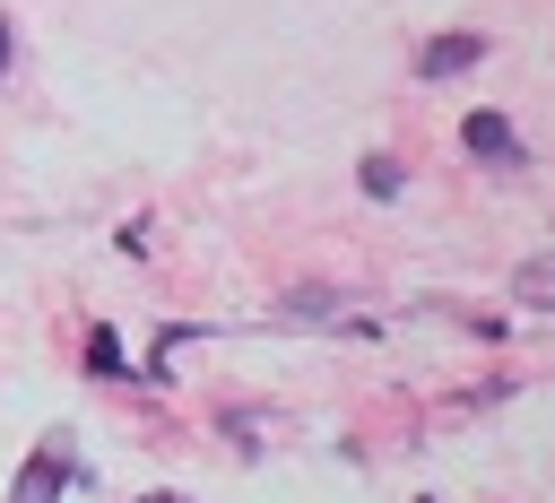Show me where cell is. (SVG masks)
I'll use <instances>...</instances> for the list:
<instances>
[{"instance_id": "cell-4", "label": "cell", "mask_w": 555, "mask_h": 503, "mask_svg": "<svg viewBox=\"0 0 555 503\" xmlns=\"http://www.w3.org/2000/svg\"><path fill=\"white\" fill-rule=\"evenodd\" d=\"M520 295H529V304H546V295H555V260H546V252L520 269Z\"/></svg>"}, {"instance_id": "cell-5", "label": "cell", "mask_w": 555, "mask_h": 503, "mask_svg": "<svg viewBox=\"0 0 555 503\" xmlns=\"http://www.w3.org/2000/svg\"><path fill=\"white\" fill-rule=\"evenodd\" d=\"M364 191L390 199V191H399V165H390V156H364Z\"/></svg>"}, {"instance_id": "cell-6", "label": "cell", "mask_w": 555, "mask_h": 503, "mask_svg": "<svg viewBox=\"0 0 555 503\" xmlns=\"http://www.w3.org/2000/svg\"><path fill=\"white\" fill-rule=\"evenodd\" d=\"M87 364H95V373H113V364H121V347H113V330H95V338H87Z\"/></svg>"}, {"instance_id": "cell-7", "label": "cell", "mask_w": 555, "mask_h": 503, "mask_svg": "<svg viewBox=\"0 0 555 503\" xmlns=\"http://www.w3.org/2000/svg\"><path fill=\"white\" fill-rule=\"evenodd\" d=\"M0 69H9V26H0Z\"/></svg>"}, {"instance_id": "cell-8", "label": "cell", "mask_w": 555, "mask_h": 503, "mask_svg": "<svg viewBox=\"0 0 555 503\" xmlns=\"http://www.w3.org/2000/svg\"><path fill=\"white\" fill-rule=\"evenodd\" d=\"M147 503H182V494H147Z\"/></svg>"}, {"instance_id": "cell-1", "label": "cell", "mask_w": 555, "mask_h": 503, "mask_svg": "<svg viewBox=\"0 0 555 503\" xmlns=\"http://www.w3.org/2000/svg\"><path fill=\"white\" fill-rule=\"evenodd\" d=\"M468 61H486V35H434L416 52V78H460Z\"/></svg>"}, {"instance_id": "cell-3", "label": "cell", "mask_w": 555, "mask_h": 503, "mask_svg": "<svg viewBox=\"0 0 555 503\" xmlns=\"http://www.w3.org/2000/svg\"><path fill=\"white\" fill-rule=\"evenodd\" d=\"M468 147H477V156H503V165L520 156V139H512V121H503V113H468Z\"/></svg>"}, {"instance_id": "cell-2", "label": "cell", "mask_w": 555, "mask_h": 503, "mask_svg": "<svg viewBox=\"0 0 555 503\" xmlns=\"http://www.w3.org/2000/svg\"><path fill=\"white\" fill-rule=\"evenodd\" d=\"M61 477H69V451L52 442V451H43V460L17 477V494H9V503H61Z\"/></svg>"}]
</instances>
